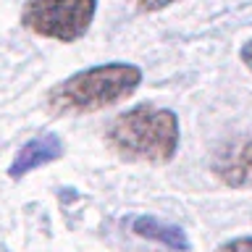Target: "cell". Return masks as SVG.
I'll return each instance as SVG.
<instances>
[{"mask_svg": "<svg viewBox=\"0 0 252 252\" xmlns=\"http://www.w3.org/2000/svg\"><path fill=\"white\" fill-rule=\"evenodd\" d=\"M105 142L129 163H171L179 150V116L168 108L142 102L108 124Z\"/></svg>", "mask_w": 252, "mask_h": 252, "instance_id": "1", "label": "cell"}, {"mask_svg": "<svg viewBox=\"0 0 252 252\" xmlns=\"http://www.w3.org/2000/svg\"><path fill=\"white\" fill-rule=\"evenodd\" d=\"M142 84V68L134 63H102L76 71L47 92V108L53 113H94L131 97Z\"/></svg>", "mask_w": 252, "mask_h": 252, "instance_id": "2", "label": "cell"}, {"mask_svg": "<svg viewBox=\"0 0 252 252\" xmlns=\"http://www.w3.org/2000/svg\"><path fill=\"white\" fill-rule=\"evenodd\" d=\"M97 0H27L21 24L39 37L76 42L90 32Z\"/></svg>", "mask_w": 252, "mask_h": 252, "instance_id": "3", "label": "cell"}, {"mask_svg": "<svg viewBox=\"0 0 252 252\" xmlns=\"http://www.w3.org/2000/svg\"><path fill=\"white\" fill-rule=\"evenodd\" d=\"M210 171L223 187H252V137H239L220 145L213 155Z\"/></svg>", "mask_w": 252, "mask_h": 252, "instance_id": "4", "label": "cell"}, {"mask_svg": "<svg viewBox=\"0 0 252 252\" xmlns=\"http://www.w3.org/2000/svg\"><path fill=\"white\" fill-rule=\"evenodd\" d=\"M61 158H63L61 137L53 134V131H45V134H39V137L29 139L27 145H21V150L13 155V163H11V168H8V176L21 179V176L42 168V165H47V163L61 160Z\"/></svg>", "mask_w": 252, "mask_h": 252, "instance_id": "5", "label": "cell"}, {"mask_svg": "<svg viewBox=\"0 0 252 252\" xmlns=\"http://www.w3.org/2000/svg\"><path fill=\"white\" fill-rule=\"evenodd\" d=\"M129 228H131V234H137L147 242L160 244V247L171 250V252H187L192 247V242L184 234V228L176 223H165V220L155 218V216H131Z\"/></svg>", "mask_w": 252, "mask_h": 252, "instance_id": "6", "label": "cell"}, {"mask_svg": "<svg viewBox=\"0 0 252 252\" xmlns=\"http://www.w3.org/2000/svg\"><path fill=\"white\" fill-rule=\"evenodd\" d=\"M216 252H252V234L250 236H236V239L223 242Z\"/></svg>", "mask_w": 252, "mask_h": 252, "instance_id": "7", "label": "cell"}, {"mask_svg": "<svg viewBox=\"0 0 252 252\" xmlns=\"http://www.w3.org/2000/svg\"><path fill=\"white\" fill-rule=\"evenodd\" d=\"M142 11L147 13H155V11H163V8H168L171 3H176V0H134Z\"/></svg>", "mask_w": 252, "mask_h": 252, "instance_id": "8", "label": "cell"}, {"mask_svg": "<svg viewBox=\"0 0 252 252\" xmlns=\"http://www.w3.org/2000/svg\"><path fill=\"white\" fill-rule=\"evenodd\" d=\"M239 58H242V63L247 66L250 71H252V39L250 42H244L242 45V50H239Z\"/></svg>", "mask_w": 252, "mask_h": 252, "instance_id": "9", "label": "cell"}]
</instances>
